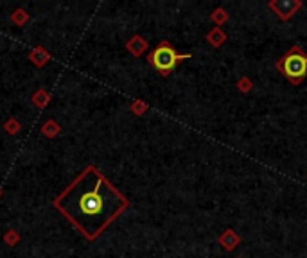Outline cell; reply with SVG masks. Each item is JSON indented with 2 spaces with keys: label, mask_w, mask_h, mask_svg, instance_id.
Listing matches in <instances>:
<instances>
[{
  "label": "cell",
  "mask_w": 307,
  "mask_h": 258,
  "mask_svg": "<svg viewBox=\"0 0 307 258\" xmlns=\"http://www.w3.org/2000/svg\"><path fill=\"white\" fill-rule=\"evenodd\" d=\"M52 206L86 240H95L130 208V201L95 165H86Z\"/></svg>",
  "instance_id": "obj_1"
},
{
  "label": "cell",
  "mask_w": 307,
  "mask_h": 258,
  "mask_svg": "<svg viewBox=\"0 0 307 258\" xmlns=\"http://www.w3.org/2000/svg\"><path fill=\"white\" fill-rule=\"evenodd\" d=\"M275 68L291 82L298 86L307 77V54L300 45H293L279 61L275 63Z\"/></svg>",
  "instance_id": "obj_2"
},
{
  "label": "cell",
  "mask_w": 307,
  "mask_h": 258,
  "mask_svg": "<svg viewBox=\"0 0 307 258\" xmlns=\"http://www.w3.org/2000/svg\"><path fill=\"white\" fill-rule=\"evenodd\" d=\"M193 57L191 54H178L176 49L169 43L167 40L160 41L158 45L149 52L148 56V63L153 66V68L158 72L160 75H169L172 70L176 68L178 63H181L183 59H189Z\"/></svg>",
  "instance_id": "obj_3"
},
{
  "label": "cell",
  "mask_w": 307,
  "mask_h": 258,
  "mask_svg": "<svg viewBox=\"0 0 307 258\" xmlns=\"http://www.w3.org/2000/svg\"><path fill=\"white\" fill-rule=\"evenodd\" d=\"M302 0H271L268 2V8L282 22H289L302 9Z\"/></svg>",
  "instance_id": "obj_4"
},
{
  "label": "cell",
  "mask_w": 307,
  "mask_h": 258,
  "mask_svg": "<svg viewBox=\"0 0 307 258\" xmlns=\"http://www.w3.org/2000/svg\"><path fill=\"white\" fill-rule=\"evenodd\" d=\"M217 242H219V246H221L225 251H233L239 244H241V237H239L233 229H225V231L219 235Z\"/></svg>",
  "instance_id": "obj_5"
},
{
  "label": "cell",
  "mask_w": 307,
  "mask_h": 258,
  "mask_svg": "<svg viewBox=\"0 0 307 258\" xmlns=\"http://www.w3.org/2000/svg\"><path fill=\"white\" fill-rule=\"evenodd\" d=\"M226 40H228V36H226V33L221 27H214L212 31H209V34H207V41H209L214 49H219L223 43H226Z\"/></svg>",
  "instance_id": "obj_6"
},
{
  "label": "cell",
  "mask_w": 307,
  "mask_h": 258,
  "mask_svg": "<svg viewBox=\"0 0 307 258\" xmlns=\"http://www.w3.org/2000/svg\"><path fill=\"white\" fill-rule=\"evenodd\" d=\"M128 50H130L131 54H133V56H142L144 54V50L148 49V41L144 40L142 36H139V34H137V36H133L131 38L130 41H128Z\"/></svg>",
  "instance_id": "obj_7"
},
{
  "label": "cell",
  "mask_w": 307,
  "mask_h": 258,
  "mask_svg": "<svg viewBox=\"0 0 307 258\" xmlns=\"http://www.w3.org/2000/svg\"><path fill=\"white\" fill-rule=\"evenodd\" d=\"M210 20L216 24V27H221L223 24H226V22L230 20V15H228V11H226V9L216 8L212 11V15H210Z\"/></svg>",
  "instance_id": "obj_8"
},
{
  "label": "cell",
  "mask_w": 307,
  "mask_h": 258,
  "mask_svg": "<svg viewBox=\"0 0 307 258\" xmlns=\"http://www.w3.org/2000/svg\"><path fill=\"white\" fill-rule=\"evenodd\" d=\"M31 61H34L38 66H41L43 63L49 61V52H47V50H43L41 47H38V49L31 54Z\"/></svg>",
  "instance_id": "obj_9"
},
{
  "label": "cell",
  "mask_w": 307,
  "mask_h": 258,
  "mask_svg": "<svg viewBox=\"0 0 307 258\" xmlns=\"http://www.w3.org/2000/svg\"><path fill=\"white\" fill-rule=\"evenodd\" d=\"M41 133L47 136H56L57 133H59V126H57L54 120H47V122L43 124V127H41Z\"/></svg>",
  "instance_id": "obj_10"
},
{
  "label": "cell",
  "mask_w": 307,
  "mask_h": 258,
  "mask_svg": "<svg viewBox=\"0 0 307 258\" xmlns=\"http://www.w3.org/2000/svg\"><path fill=\"white\" fill-rule=\"evenodd\" d=\"M252 88H254V82H252L250 77H246L244 75V77L237 79V90L241 92V94H250Z\"/></svg>",
  "instance_id": "obj_11"
},
{
  "label": "cell",
  "mask_w": 307,
  "mask_h": 258,
  "mask_svg": "<svg viewBox=\"0 0 307 258\" xmlns=\"http://www.w3.org/2000/svg\"><path fill=\"white\" fill-rule=\"evenodd\" d=\"M11 20L15 22V24H17V25H24L25 22L29 20V15H27V13L24 11V9H17V11L13 13Z\"/></svg>",
  "instance_id": "obj_12"
},
{
  "label": "cell",
  "mask_w": 307,
  "mask_h": 258,
  "mask_svg": "<svg viewBox=\"0 0 307 258\" xmlns=\"http://www.w3.org/2000/svg\"><path fill=\"white\" fill-rule=\"evenodd\" d=\"M148 110V104L142 103V101H135V103L131 104V111L135 115H144V111Z\"/></svg>",
  "instance_id": "obj_13"
},
{
  "label": "cell",
  "mask_w": 307,
  "mask_h": 258,
  "mask_svg": "<svg viewBox=\"0 0 307 258\" xmlns=\"http://www.w3.org/2000/svg\"><path fill=\"white\" fill-rule=\"evenodd\" d=\"M6 129H8V133H11V135L13 133H18L20 131V124H18L15 119H11L8 124H6Z\"/></svg>",
  "instance_id": "obj_14"
},
{
  "label": "cell",
  "mask_w": 307,
  "mask_h": 258,
  "mask_svg": "<svg viewBox=\"0 0 307 258\" xmlns=\"http://www.w3.org/2000/svg\"><path fill=\"white\" fill-rule=\"evenodd\" d=\"M18 240H20V237H18V233H15L13 229L6 233V242H8L9 246H15V244H17Z\"/></svg>",
  "instance_id": "obj_15"
},
{
  "label": "cell",
  "mask_w": 307,
  "mask_h": 258,
  "mask_svg": "<svg viewBox=\"0 0 307 258\" xmlns=\"http://www.w3.org/2000/svg\"><path fill=\"white\" fill-rule=\"evenodd\" d=\"M0 194H2V190H0Z\"/></svg>",
  "instance_id": "obj_16"
}]
</instances>
